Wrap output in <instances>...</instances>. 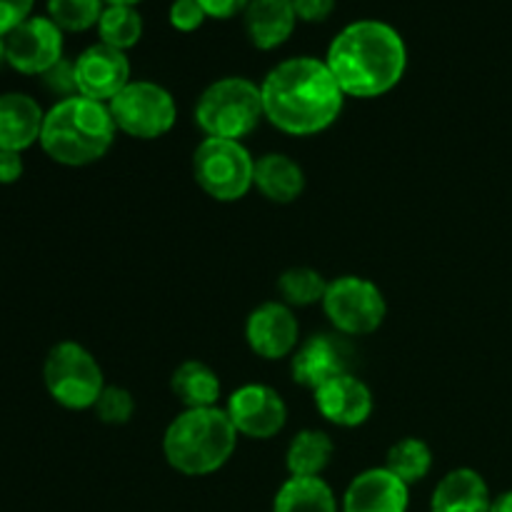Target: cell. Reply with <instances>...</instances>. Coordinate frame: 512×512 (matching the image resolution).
Listing matches in <instances>:
<instances>
[{
  "label": "cell",
  "instance_id": "6da1fadb",
  "mask_svg": "<svg viewBox=\"0 0 512 512\" xmlns=\"http://www.w3.org/2000/svg\"><path fill=\"white\" fill-rule=\"evenodd\" d=\"M260 93L265 120L288 135L323 133L338 120L345 103L328 63L310 55L275 65L260 83Z\"/></svg>",
  "mask_w": 512,
  "mask_h": 512
},
{
  "label": "cell",
  "instance_id": "7a4b0ae2",
  "mask_svg": "<svg viewBox=\"0 0 512 512\" xmlns=\"http://www.w3.org/2000/svg\"><path fill=\"white\" fill-rule=\"evenodd\" d=\"M330 73L350 98H380L403 80L408 48L398 30L383 20L348 23L328 45Z\"/></svg>",
  "mask_w": 512,
  "mask_h": 512
},
{
  "label": "cell",
  "instance_id": "3957f363",
  "mask_svg": "<svg viewBox=\"0 0 512 512\" xmlns=\"http://www.w3.org/2000/svg\"><path fill=\"white\" fill-rule=\"evenodd\" d=\"M115 130L118 128L108 103L75 95V98L58 100L45 113L40 148L55 163L83 168L105 158L115 140Z\"/></svg>",
  "mask_w": 512,
  "mask_h": 512
},
{
  "label": "cell",
  "instance_id": "277c9868",
  "mask_svg": "<svg viewBox=\"0 0 512 512\" xmlns=\"http://www.w3.org/2000/svg\"><path fill=\"white\" fill-rule=\"evenodd\" d=\"M238 430L220 408L183 410L163 435L165 460L188 478H203L223 468L235 453Z\"/></svg>",
  "mask_w": 512,
  "mask_h": 512
},
{
  "label": "cell",
  "instance_id": "5b68a950",
  "mask_svg": "<svg viewBox=\"0 0 512 512\" xmlns=\"http://www.w3.org/2000/svg\"><path fill=\"white\" fill-rule=\"evenodd\" d=\"M263 113V93L253 80L230 75L210 83L195 105V123L205 138L243 140L258 128Z\"/></svg>",
  "mask_w": 512,
  "mask_h": 512
},
{
  "label": "cell",
  "instance_id": "8992f818",
  "mask_svg": "<svg viewBox=\"0 0 512 512\" xmlns=\"http://www.w3.org/2000/svg\"><path fill=\"white\" fill-rule=\"evenodd\" d=\"M43 383L50 398L68 410L95 408L105 390L103 368L90 350L73 340L53 345L43 365Z\"/></svg>",
  "mask_w": 512,
  "mask_h": 512
},
{
  "label": "cell",
  "instance_id": "52a82bcc",
  "mask_svg": "<svg viewBox=\"0 0 512 512\" xmlns=\"http://www.w3.org/2000/svg\"><path fill=\"white\" fill-rule=\"evenodd\" d=\"M193 175L218 203H235L253 188L255 158L240 140L205 138L195 148Z\"/></svg>",
  "mask_w": 512,
  "mask_h": 512
},
{
  "label": "cell",
  "instance_id": "ba28073f",
  "mask_svg": "<svg viewBox=\"0 0 512 512\" xmlns=\"http://www.w3.org/2000/svg\"><path fill=\"white\" fill-rule=\"evenodd\" d=\"M120 133L138 140H155L170 133L178 118L175 98L168 88L150 80H130L108 103Z\"/></svg>",
  "mask_w": 512,
  "mask_h": 512
},
{
  "label": "cell",
  "instance_id": "9c48e42d",
  "mask_svg": "<svg viewBox=\"0 0 512 512\" xmlns=\"http://www.w3.org/2000/svg\"><path fill=\"white\" fill-rule=\"evenodd\" d=\"M320 305L340 335L375 333L388 315V305L378 285L358 275H343L328 283Z\"/></svg>",
  "mask_w": 512,
  "mask_h": 512
},
{
  "label": "cell",
  "instance_id": "30bf717a",
  "mask_svg": "<svg viewBox=\"0 0 512 512\" xmlns=\"http://www.w3.org/2000/svg\"><path fill=\"white\" fill-rule=\"evenodd\" d=\"M8 65L23 75H43L63 58V30L48 15H30L5 35Z\"/></svg>",
  "mask_w": 512,
  "mask_h": 512
},
{
  "label": "cell",
  "instance_id": "8fae6325",
  "mask_svg": "<svg viewBox=\"0 0 512 512\" xmlns=\"http://www.w3.org/2000/svg\"><path fill=\"white\" fill-rule=\"evenodd\" d=\"M225 413H228L238 435L253 440H270L285 428L288 405L280 398L278 390L250 383L230 395Z\"/></svg>",
  "mask_w": 512,
  "mask_h": 512
},
{
  "label": "cell",
  "instance_id": "7c38bea8",
  "mask_svg": "<svg viewBox=\"0 0 512 512\" xmlns=\"http://www.w3.org/2000/svg\"><path fill=\"white\" fill-rule=\"evenodd\" d=\"M75 78L83 98L110 103L130 83V60L125 50L95 43L75 58Z\"/></svg>",
  "mask_w": 512,
  "mask_h": 512
},
{
  "label": "cell",
  "instance_id": "4fadbf2b",
  "mask_svg": "<svg viewBox=\"0 0 512 512\" xmlns=\"http://www.w3.org/2000/svg\"><path fill=\"white\" fill-rule=\"evenodd\" d=\"M350 348L338 335H310L295 348L290 358V373L298 385L308 390H320L330 380L350 373Z\"/></svg>",
  "mask_w": 512,
  "mask_h": 512
},
{
  "label": "cell",
  "instance_id": "5bb4252c",
  "mask_svg": "<svg viewBox=\"0 0 512 512\" xmlns=\"http://www.w3.org/2000/svg\"><path fill=\"white\" fill-rule=\"evenodd\" d=\"M300 338V325L293 308L285 303H263L248 315L245 340L258 358L280 360L295 353Z\"/></svg>",
  "mask_w": 512,
  "mask_h": 512
},
{
  "label": "cell",
  "instance_id": "9a60e30c",
  "mask_svg": "<svg viewBox=\"0 0 512 512\" xmlns=\"http://www.w3.org/2000/svg\"><path fill=\"white\" fill-rule=\"evenodd\" d=\"M410 485L388 468H370L355 475L343 495V512H408Z\"/></svg>",
  "mask_w": 512,
  "mask_h": 512
},
{
  "label": "cell",
  "instance_id": "2e32d148",
  "mask_svg": "<svg viewBox=\"0 0 512 512\" xmlns=\"http://www.w3.org/2000/svg\"><path fill=\"white\" fill-rule=\"evenodd\" d=\"M315 405L328 423L338 428H358L373 413V393L363 380L345 373L315 390Z\"/></svg>",
  "mask_w": 512,
  "mask_h": 512
},
{
  "label": "cell",
  "instance_id": "e0dca14e",
  "mask_svg": "<svg viewBox=\"0 0 512 512\" xmlns=\"http://www.w3.org/2000/svg\"><path fill=\"white\" fill-rule=\"evenodd\" d=\"M45 110L35 98L25 93L0 95V150L23 153L40 143Z\"/></svg>",
  "mask_w": 512,
  "mask_h": 512
},
{
  "label": "cell",
  "instance_id": "ac0fdd59",
  "mask_svg": "<svg viewBox=\"0 0 512 512\" xmlns=\"http://www.w3.org/2000/svg\"><path fill=\"white\" fill-rule=\"evenodd\" d=\"M298 15L293 0H250L243 13L245 33L260 50H273L293 35Z\"/></svg>",
  "mask_w": 512,
  "mask_h": 512
},
{
  "label": "cell",
  "instance_id": "d6986e66",
  "mask_svg": "<svg viewBox=\"0 0 512 512\" xmlns=\"http://www.w3.org/2000/svg\"><path fill=\"white\" fill-rule=\"evenodd\" d=\"M488 483L470 468L450 470L430 498V512H490Z\"/></svg>",
  "mask_w": 512,
  "mask_h": 512
},
{
  "label": "cell",
  "instance_id": "ffe728a7",
  "mask_svg": "<svg viewBox=\"0 0 512 512\" xmlns=\"http://www.w3.org/2000/svg\"><path fill=\"white\" fill-rule=\"evenodd\" d=\"M253 188L270 203H295L305 190V173L288 155L265 153L255 160Z\"/></svg>",
  "mask_w": 512,
  "mask_h": 512
},
{
  "label": "cell",
  "instance_id": "44dd1931",
  "mask_svg": "<svg viewBox=\"0 0 512 512\" xmlns=\"http://www.w3.org/2000/svg\"><path fill=\"white\" fill-rule=\"evenodd\" d=\"M170 390L185 405V410L215 408L220 398V380L210 365L200 360H185L170 378Z\"/></svg>",
  "mask_w": 512,
  "mask_h": 512
},
{
  "label": "cell",
  "instance_id": "7402d4cb",
  "mask_svg": "<svg viewBox=\"0 0 512 512\" xmlns=\"http://www.w3.org/2000/svg\"><path fill=\"white\" fill-rule=\"evenodd\" d=\"M335 445L323 430H300L288 445L285 468L290 478H320L333 460Z\"/></svg>",
  "mask_w": 512,
  "mask_h": 512
},
{
  "label": "cell",
  "instance_id": "603a6c76",
  "mask_svg": "<svg viewBox=\"0 0 512 512\" xmlns=\"http://www.w3.org/2000/svg\"><path fill=\"white\" fill-rule=\"evenodd\" d=\"M273 512H338V500L323 478H288L275 495Z\"/></svg>",
  "mask_w": 512,
  "mask_h": 512
},
{
  "label": "cell",
  "instance_id": "cb8c5ba5",
  "mask_svg": "<svg viewBox=\"0 0 512 512\" xmlns=\"http://www.w3.org/2000/svg\"><path fill=\"white\" fill-rule=\"evenodd\" d=\"M98 35L100 43L110 48H133L143 38V15L135 5H105L98 20Z\"/></svg>",
  "mask_w": 512,
  "mask_h": 512
},
{
  "label": "cell",
  "instance_id": "d4e9b609",
  "mask_svg": "<svg viewBox=\"0 0 512 512\" xmlns=\"http://www.w3.org/2000/svg\"><path fill=\"white\" fill-rule=\"evenodd\" d=\"M385 468H388L395 478L403 480L405 485L420 483V480H425V475L430 473V468H433V453H430L425 440L405 438L388 450Z\"/></svg>",
  "mask_w": 512,
  "mask_h": 512
},
{
  "label": "cell",
  "instance_id": "484cf974",
  "mask_svg": "<svg viewBox=\"0 0 512 512\" xmlns=\"http://www.w3.org/2000/svg\"><path fill=\"white\" fill-rule=\"evenodd\" d=\"M325 290H328V283L323 275L305 265L288 268L278 278V293L288 308H308V305L323 303Z\"/></svg>",
  "mask_w": 512,
  "mask_h": 512
},
{
  "label": "cell",
  "instance_id": "4316f807",
  "mask_svg": "<svg viewBox=\"0 0 512 512\" xmlns=\"http://www.w3.org/2000/svg\"><path fill=\"white\" fill-rule=\"evenodd\" d=\"M105 0H48V18L63 33H83L98 25Z\"/></svg>",
  "mask_w": 512,
  "mask_h": 512
},
{
  "label": "cell",
  "instance_id": "83f0119b",
  "mask_svg": "<svg viewBox=\"0 0 512 512\" xmlns=\"http://www.w3.org/2000/svg\"><path fill=\"white\" fill-rule=\"evenodd\" d=\"M93 410L95 415H98L100 423L125 425L130 423V418H133L135 400L125 388H118V385H105V390L100 393L98 403H95Z\"/></svg>",
  "mask_w": 512,
  "mask_h": 512
},
{
  "label": "cell",
  "instance_id": "f1b7e54d",
  "mask_svg": "<svg viewBox=\"0 0 512 512\" xmlns=\"http://www.w3.org/2000/svg\"><path fill=\"white\" fill-rule=\"evenodd\" d=\"M40 78H43L45 88H48L53 95H58L60 100L80 95L78 93V78H75V60L60 58L58 63H55L50 70H45Z\"/></svg>",
  "mask_w": 512,
  "mask_h": 512
},
{
  "label": "cell",
  "instance_id": "f546056e",
  "mask_svg": "<svg viewBox=\"0 0 512 512\" xmlns=\"http://www.w3.org/2000/svg\"><path fill=\"white\" fill-rule=\"evenodd\" d=\"M168 18L175 30H180V33H193V30H198L205 23L208 13H205L198 0H173L168 10Z\"/></svg>",
  "mask_w": 512,
  "mask_h": 512
},
{
  "label": "cell",
  "instance_id": "4dcf8cb0",
  "mask_svg": "<svg viewBox=\"0 0 512 512\" xmlns=\"http://www.w3.org/2000/svg\"><path fill=\"white\" fill-rule=\"evenodd\" d=\"M35 0H0V38L13 33L20 23L30 18Z\"/></svg>",
  "mask_w": 512,
  "mask_h": 512
},
{
  "label": "cell",
  "instance_id": "1f68e13d",
  "mask_svg": "<svg viewBox=\"0 0 512 512\" xmlns=\"http://www.w3.org/2000/svg\"><path fill=\"white\" fill-rule=\"evenodd\" d=\"M293 8L298 20L320 23V20L330 18V13L335 10V0H293Z\"/></svg>",
  "mask_w": 512,
  "mask_h": 512
},
{
  "label": "cell",
  "instance_id": "d6a6232c",
  "mask_svg": "<svg viewBox=\"0 0 512 512\" xmlns=\"http://www.w3.org/2000/svg\"><path fill=\"white\" fill-rule=\"evenodd\" d=\"M198 3L203 5L208 18L228 20V18H235L238 13H245L250 0H198Z\"/></svg>",
  "mask_w": 512,
  "mask_h": 512
},
{
  "label": "cell",
  "instance_id": "836d02e7",
  "mask_svg": "<svg viewBox=\"0 0 512 512\" xmlns=\"http://www.w3.org/2000/svg\"><path fill=\"white\" fill-rule=\"evenodd\" d=\"M23 153L13 150H0V185H13L23 178Z\"/></svg>",
  "mask_w": 512,
  "mask_h": 512
},
{
  "label": "cell",
  "instance_id": "e575fe53",
  "mask_svg": "<svg viewBox=\"0 0 512 512\" xmlns=\"http://www.w3.org/2000/svg\"><path fill=\"white\" fill-rule=\"evenodd\" d=\"M490 512H512V490L498 495V498L493 500V505H490Z\"/></svg>",
  "mask_w": 512,
  "mask_h": 512
},
{
  "label": "cell",
  "instance_id": "d590c367",
  "mask_svg": "<svg viewBox=\"0 0 512 512\" xmlns=\"http://www.w3.org/2000/svg\"><path fill=\"white\" fill-rule=\"evenodd\" d=\"M8 63V53H5V38H0V68Z\"/></svg>",
  "mask_w": 512,
  "mask_h": 512
},
{
  "label": "cell",
  "instance_id": "8d00e7d4",
  "mask_svg": "<svg viewBox=\"0 0 512 512\" xmlns=\"http://www.w3.org/2000/svg\"><path fill=\"white\" fill-rule=\"evenodd\" d=\"M140 0H105V5H138Z\"/></svg>",
  "mask_w": 512,
  "mask_h": 512
}]
</instances>
